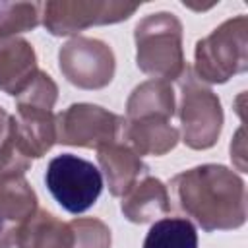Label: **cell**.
I'll list each match as a JSON object with an SVG mask.
<instances>
[{
  "label": "cell",
  "instance_id": "cell-1",
  "mask_svg": "<svg viewBox=\"0 0 248 248\" xmlns=\"http://www.w3.org/2000/svg\"><path fill=\"white\" fill-rule=\"evenodd\" d=\"M176 205L205 232L238 229L246 221L244 180L223 165H200L170 180Z\"/></svg>",
  "mask_w": 248,
  "mask_h": 248
},
{
  "label": "cell",
  "instance_id": "cell-2",
  "mask_svg": "<svg viewBox=\"0 0 248 248\" xmlns=\"http://www.w3.org/2000/svg\"><path fill=\"white\" fill-rule=\"evenodd\" d=\"M136 64L153 79H178L186 68L182 52V23L174 14L145 16L134 31Z\"/></svg>",
  "mask_w": 248,
  "mask_h": 248
},
{
  "label": "cell",
  "instance_id": "cell-3",
  "mask_svg": "<svg viewBox=\"0 0 248 248\" xmlns=\"http://www.w3.org/2000/svg\"><path fill=\"white\" fill-rule=\"evenodd\" d=\"M194 74L202 81L225 83L248 66V17L236 16L223 21L196 43Z\"/></svg>",
  "mask_w": 248,
  "mask_h": 248
},
{
  "label": "cell",
  "instance_id": "cell-4",
  "mask_svg": "<svg viewBox=\"0 0 248 248\" xmlns=\"http://www.w3.org/2000/svg\"><path fill=\"white\" fill-rule=\"evenodd\" d=\"M178 118L182 141L192 149L215 145L223 128V108L219 97L196 78L192 68H184L178 78Z\"/></svg>",
  "mask_w": 248,
  "mask_h": 248
},
{
  "label": "cell",
  "instance_id": "cell-5",
  "mask_svg": "<svg viewBox=\"0 0 248 248\" xmlns=\"http://www.w3.org/2000/svg\"><path fill=\"white\" fill-rule=\"evenodd\" d=\"M45 184L62 209L78 215L99 200L103 192V174L91 161L62 153L48 161Z\"/></svg>",
  "mask_w": 248,
  "mask_h": 248
},
{
  "label": "cell",
  "instance_id": "cell-6",
  "mask_svg": "<svg viewBox=\"0 0 248 248\" xmlns=\"http://www.w3.org/2000/svg\"><path fill=\"white\" fill-rule=\"evenodd\" d=\"M140 6L128 2H81V0H54L41 4V23L54 35H72L91 25H107L128 19Z\"/></svg>",
  "mask_w": 248,
  "mask_h": 248
},
{
  "label": "cell",
  "instance_id": "cell-7",
  "mask_svg": "<svg viewBox=\"0 0 248 248\" xmlns=\"http://www.w3.org/2000/svg\"><path fill=\"white\" fill-rule=\"evenodd\" d=\"M122 124V116L99 105L76 103L56 116V141L64 145L99 149L120 140Z\"/></svg>",
  "mask_w": 248,
  "mask_h": 248
},
{
  "label": "cell",
  "instance_id": "cell-8",
  "mask_svg": "<svg viewBox=\"0 0 248 248\" xmlns=\"http://www.w3.org/2000/svg\"><path fill=\"white\" fill-rule=\"evenodd\" d=\"M58 64L64 78L81 89H101L112 81L114 52L91 37H74L58 50Z\"/></svg>",
  "mask_w": 248,
  "mask_h": 248
},
{
  "label": "cell",
  "instance_id": "cell-9",
  "mask_svg": "<svg viewBox=\"0 0 248 248\" xmlns=\"http://www.w3.org/2000/svg\"><path fill=\"white\" fill-rule=\"evenodd\" d=\"M35 213L37 194L25 174L0 172V248H14Z\"/></svg>",
  "mask_w": 248,
  "mask_h": 248
},
{
  "label": "cell",
  "instance_id": "cell-10",
  "mask_svg": "<svg viewBox=\"0 0 248 248\" xmlns=\"http://www.w3.org/2000/svg\"><path fill=\"white\" fill-rule=\"evenodd\" d=\"M6 136L27 159H39L56 143V116L52 110L17 108L8 120Z\"/></svg>",
  "mask_w": 248,
  "mask_h": 248
},
{
  "label": "cell",
  "instance_id": "cell-11",
  "mask_svg": "<svg viewBox=\"0 0 248 248\" xmlns=\"http://www.w3.org/2000/svg\"><path fill=\"white\" fill-rule=\"evenodd\" d=\"M120 140L134 153L141 155H165L178 141V130L169 124L165 116H140L134 120L124 118Z\"/></svg>",
  "mask_w": 248,
  "mask_h": 248
},
{
  "label": "cell",
  "instance_id": "cell-12",
  "mask_svg": "<svg viewBox=\"0 0 248 248\" xmlns=\"http://www.w3.org/2000/svg\"><path fill=\"white\" fill-rule=\"evenodd\" d=\"M97 159L103 170L101 174H105L108 192L112 196H124L149 170L138 153H134L126 143L118 141L99 147Z\"/></svg>",
  "mask_w": 248,
  "mask_h": 248
},
{
  "label": "cell",
  "instance_id": "cell-13",
  "mask_svg": "<svg viewBox=\"0 0 248 248\" xmlns=\"http://www.w3.org/2000/svg\"><path fill=\"white\" fill-rule=\"evenodd\" d=\"M37 56L21 37L0 39V89L17 97L37 74Z\"/></svg>",
  "mask_w": 248,
  "mask_h": 248
},
{
  "label": "cell",
  "instance_id": "cell-14",
  "mask_svg": "<svg viewBox=\"0 0 248 248\" xmlns=\"http://www.w3.org/2000/svg\"><path fill=\"white\" fill-rule=\"evenodd\" d=\"M120 209L132 223H149L167 215L170 211V203L165 184L159 178L145 174L122 196Z\"/></svg>",
  "mask_w": 248,
  "mask_h": 248
},
{
  "label": "cell",
  "instance_id": "cell-15",
  "mask_svg": "<svg viewBox=\"0 0 248 248\" xmlns=\"http://www.w3.org/2000/svg\"><path fill=\"white\" fill-rule=\"evenodd\" d=\"M16 248H74V232L70 223H62L45 209H37L23 227Z\"/></svg>",
  "mask_w": 248,
  "mask_h": 248
},
{
  "label": "cell",
  "instance_id": "cell-16",
  "mask_svg": "<svg viewBox=\"0 0 248 248\" xmlns=\"http://www.w3.org/2000/svg\"><path fill=\"white\" fill-rule=\"evenodd\" d=\"M165 116L174 114V91L165 79H149L138 85L126 103V118L134 120L140 116Z\"/></svg>",
  "mask_w": 248,
  "mask_h": 248
},
{
  "label": "cell",
  "instance_id": "cell-17",
  "mask_svg": "<svg viewBox=\"0 0 248 248\" xmlns=\"http://www.w3.org/2000/svg\"><path fill=\"white\" fill-rule=\"evenodd\" d=\"M143 248H198L196 227L182 217L159 219L147 231Z\"/></svg>",
  "mask_w": 248,
  "mask_h": 248
},
{
  "label": "cell",
  "instance_id": "cell-18",
  "mask_svg": "<svg viewBox=\"0 0 248 248\" xmlns=\"http://www.w3.org/2000/svg\"><path fill=\"white\" fill-rule=\"evenodd\" d=\"M41 23L39 2H0V39L31 31Z\"/></svg>",
  "mask_w": 248,
  "mask_h": 248
},
{
  "label": "cell",
  "instance_id": "cell-19",
  "mask_svg": "<svg viewBox=\"0 0 248 248\" xmlns=\"http://www.w3.org/2000/svg\"><path fill=\"white\" fill-rule=\"evenodd\" d=\"M58 97V87L52 78L45 72H37L27 87L16 97V108H33V110H52Z\"/></svg>",
  "mask_w": 248,
  "mask_h": 248
},
{
  "label": "cell",
  "instance_id": "cell-20",
  "mask_svg": "<svg viewBox=\"0 0 248 248\" xmlns=\"http://www.w3.org/2000/svg\"><path fill=\"white\" fill-rule=\"evenodd\" d=\"M74 248H110V229L99 219L70 221Z\"/></svg>",
  "mask_w": 248,
  "mask_h": 248
},
{
  "label": "cell",
  "instance_id": "cell-21",
  "mask_svg": "<svg viewBox=\"0 0 248 248\" xmlns=\"http://www.w3.org/2000/svg\"><path fill=\"white\" fill-rule=\"evenodd\" d=\"M8 120H10V116H8V112L0 107V141H2V138H4V134H6V128H8Z\"/></svg>",
  "mask_w": 248,
  "mask_h": 248
}]
</instances>
